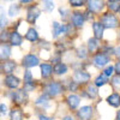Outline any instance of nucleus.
I'll list each match as a JSON object with an SVG mask.
<instances>
[{"instance_id": "2eb2a0df", "label": "nucleus", "mask_w": 120, "mask_h": 120, "mask_svg": "<svg viewBox=\"0 0 120 120\" xmlns=\"http://www.w3.org/2000/svg\"><path fill=\"white\" fill-rule=\"evenodd\" d=\"M35 106L41 108V109H48L51 107V97L46 94H41L36 100H35Z\"/></svg>"}, {"instance_id": "2f4dec72", "label": "nucleus", "mask_w": 120, "mask_h": 120, "mask_svg": "<svg viewBox=\"0 0 120 120\" xmlns=\"http://www.w3.org/2000/svg\"><path fill=\"white\" fill-rule=\"evenodd\" d=\"M10 33H11V31H10L7 28L0 30V42H1V43H8Z\"/></svg>"}, {"instance_id": "1a4fd4ad", "label": "nucleus", "mask_w": 120, "mask_h": 120, "mask_svg": "<svg viewBox=\"0 0 120 120\" xmlns=\"http://www.w3.org/2000/svg\"><path fill=\"white\" fill-rule=\"evenodd\" d=\"M78 120H91L94 115V107L93 106H82L76 113Z\"/></svg>"}, {"instance_id": "de8ad7c7", "label": "nucleus", "mask_w": 120, "mask_h": 120, "mask_svg": "<svg viewBox=\"0 0 120 120\" xmlns=\"http://www.w3.org/2000/svg\"><path fill=\"white\" fill-rule=\"evenodd\" d=\"M61 120H76L72 115H64L63 118H61Z\"/></svg>"}, {"instance_id": "f257e3e1", "label": "nucleus", "mask_w": 120, "mask_h": 120, "mask_svg": "<svg viewBox=\"0 0 120 120\" xmlns=\"http://www.w3.org/2000/svg\"><path fill=\"white\" fill-rule=\"evenodd\" d=\"M5 96L12 102L13 106H18V107L26 105L29 101L28 91H25L23 88H19L16 90H7L5 93Z\"/></svg>"}, {"instance_id": "473e14b6", "label": "nucleus", "mask_w": 120, "mask_h": 120, "mask_svg": "<svg viewBox=\"0 0 120 120\" xmlns=\"http://www.w3.org/2000/svg\"><path fill=\"white\" fill-rule=\"evenodd\" d=\"M42 5H43V11L46 12H53V10L55 7L53 0H42Z\"/></svg>"}, {"instance_id": "20e7f679", "label": "nucleus", "mask_w": 120, "mask_h": 120, "mask_svg": "<svg viewBox=\"0 0 120 120\" xmlns=\"http://www.w3.org/2000/svg\"><path fill=\"white\" fill-rule=\"evenodd\" d=\"M100 23L102 24V26L105 29H115L119 26V19L118 17L112 13V12H106L101 16V18H100Z\"/></svg>"}, {"instance_id": "5701e85b", "label": "nucleus", "mask_w": 120, "mask_h": 120, "mask_svg": "<svg viewBox=\"0 0 120 120\" xmlns=\"http://www.w3.org/2000/svg\"><path fill=\"white\" fill-rule=\"evenodd\" d=\"M93 33H94V37L97 40H101L103 37V33H105V28L102 26V24L98 21L93 23Z\"/></svg>"}, {"instance_id": "49530a36", "label": "nucleus", "mask_w": 120, "mask_h": 120, "mask_svg": "<svg viewBox=\"0 0 120 120\" xmlns=\"http://www.w3.org/2000/svg\"><path fill=\"white\" fill-rule=\"evenodd\" d=\"M18 1H19V4H21V5H26V4H31L33 1H34V0H18Z\"/></svg>"}, {"instance_id": "37998d69", "label": "nucleus", "mask_w": 120, "mask_h": 120, "mask_svg": "<svg viewBox=\"0 0 120 120\" xmlns=\"http://www.w3.org/2000/svg\"><path fill=\"white\" fill-rule=\"evenodd\" d=\"M114 56L118 60H120V45L116 46V47H114Z\"/></svg>"}, {"instance_id": "79ce46f5", "label": "nucleus", "mask_w": 120, "mask_h": 120, "mask_svg": "<svg viewBox=\"0 0 120 120\" xmlns=\"http://www.w3.org/2000/svg\"><path fill=\"white\" fill-rule=\"evenodd\" d=\"M38 46L41 47V48H43V49H46V51L51 49V43H49L48 41H45V40H41L40 43H38Z\"/></svg>"}, {"instance_id": "f704fd0d", "label": "nucleus", "mask_w": 120, "mask_h": 120, "mask_svg": "<svg viewBox=\"0 0 120 120\" xmlns=\"http://www.w3.org/2000/svg\"><path fill=\"white\" fill-rule=\"evenodd\" d=\"M8 112H10V108H8L7 103L0 102V118L4 119V118L8 116Z\"/></svg>"}, {"instance_id": "c03bdc74", "label": "nucleus", "mask_w": 120, "mask_h": 120, "mask_svg": "<svg viewBox=\"0 0 120 120\" xmlns=\"http://www.w3.org/2000/svg\"><path fill=\"white\" fill-rule=\"evenodd\" d=\"M113 66H114V72H116V75H120V60H118L115 65Z\"/></svg>"}, {"instance_id": "a878e982", "label": "nucleus", "mask_w": 120, "mask_h": 120, "mask_svg": "<svg viewBox=\"0 0 120 120\" xmlns=\"http://www.w3.org/2000/svg\"><path fill=\"white\" fill-rule=\"evenodd\" d=\"M21 10H22L21 4H11L10 7H8V10H7V16L10 18H15L21 13Z\"/></svg>"}, {"instance_id": "a18cd8bd", "label": "nucleus", "mask_w": 120, "mask_h": 120, "mask_svg": "<svg viewBox=\"0 0 120 120\" xmlns=\"http://www.w3.org/2000/svg\"><path fill=\"white\" fill-rule=\"evenodd\" d=\"M38 120H54L52 116H48L46 114H40L38 115Z\"/></svg>"}, {"instance_id": "a211bd4d", "label": "nucleus", "mask_w": 120, "mask_h": 120, "mask_svg": "<svg viewBox=\"0 0 120 120\" xmlns=\"http://www.w3.org/2000/svg\"><path fill=\"white\" fill-rule=\"evenodd\" d=\"M100 47H101V43H100V40L95 38V37H90L86 43V49L89 54H95L100 51Z\"/></svg>"}, {"instance_id": "dca6fc26", "label": "nucleus", "mask_w": 120, "mask_h": 120, "mask_svg": "<svg viewBox=\"0 0 120 120\" xmlns=\"http://www.w3.org/2000/svg\"><path fill=\"white\" fill-rule=\"evenodd\" d=\"M12 55V47L10 43H1L0 42V61L11 59Z\"/></svg>"}, {"instance_id": "423d86ee", "label": "nucleus", "mask_w": 120, "mask_h": 120, "mask_svg": "<svg viewBox=\"0 0 120 120\" xmlns=\"http://www.w3.org/2000/svg\"><path fill=\"white\" fill-rule=\"evenodd\" d=\"M40 64V58L35 54V53H28L22 58V61H21V66L24 67L25 70H30L33 67L38 66Z\"/></svg>"}, {"instance_id": "603ef678", "label": "nucleus", "mask_w": 120, "mask_h": 120, "mask_svg": "<svg viewBox=\"0 0 120 120\" xmlns=\"http://www.w3.org/2000/svg\"><path fill=\"white\" fill-rule=\"evenodd\" d=\"M119 38H120V33H119Z\"/></svg>"}, {"instance_id": "4468645a", "label": "nucleus", "mask_w": 120, "mask_h": 120, "mask_svg": "<svg viewBox=\"0 0 120 120\" xmlns=\"http://www.w3.org/2000/svg\"><path fill=\"white\" fill-rule=\"evenodd\" d=\"M53 37L58 38L59 36H63V35H67V24H61L56 21L53 22Z\"/></svg>"}, {"instance_id": "9b49d317", "label": "nucleus", "mask_w": 120, "mask_h": 120, "mask_svg": "<svg viewBox=\"0 0 120 120\" xmlns=\"http://www.w3.org/2000/svg\"><path fill=\"white\" fill-rule=\"evenodd\" d=\"M1 67H3V76L5 75H12L18 67V64L16 60L13 59H8L5 61H1Z\"/></svg>"}, {"instance_id": "6e6552de", "label": "nucleus", "mask_w": 120, "mask_h": 120, "mask_svg": "<svg viewBox=\"0 0 120 120\" xmlns=\"http://www.w3.org/2000/svg\"><path fill=\"white\" fill-rule=\"evenodd\" d=\"M85 6L91 13H100L105 8V0H85Z\"/></svg>"}, {"instance_id": "9d476101", "label": "nucleus", "mask_w": 120, "mask_h": 120, "mask_svg": "<svg viewBox=\"0 0 120 120\" xmlns=\"http://www.w3.org/2000/svg\"><path fill=\"white\" fill-rule=\"evenodd\" d=\"M41 11L37 7V5H30L26 7V21L30 24H34L36 22V19L40 17Z\"/></svg>"}, {"instance_id": "c756f323", "label": "nucleus", "mask_w": 120, "mask_h": 120, "mask_svg": "<svg viewBox=\"0 0 120 120\" xmlns=\"http://www.w3.org/2000/svg\"><path fill=\"white\" fill-rule=\"evenodd\" d=\"M34 82V75L33 72L30 71V70H24V72H23V85L25 84H30V83H33Z\"/></svg>"}, {"instance_id": "09e8293b", "label": "nucleus", "mask_w": 120, "mask_h": 120, "mask_svg": "<svg viewBox=\"0 0 120 120\" xmlns=\"http://www.w3.org/2000/svg\"><path fill=\"white\" fill-rule=\"evenodd\" d=\"M115 120H120V109L116 112V119H115Z\"/></svg>"}, {"instance_id": "ddd939ff", "label": "nucleus", "mask_w": 120, "mask_h": 120, "mask_svg": "<svg viewBox=\"0 0 120 120\" xmlns=\"http://www.w3.org/2000/svg\"><path fill=\"white\" fill-rule=\"evenodd\" d=\"M23 40L24 37L21 35V33L18 30H12L10 33V40H8V43L11 47H21L23 45Z\"/></svg>"}, {"instance_id": "39448f33", "label": "nucleus", "mask_w": 120, "mask_h": 120, "mask_svg": "<svg viewBox=\"0 0 120 120\" xmlns=\"http://www.w3.org/2000/svg\"><path fill=\"white\" fill-rule=\"evenodd\" d=\"M109 63H111V56L102 53V52H97L95 54H93V66L101 70L103 67H106L107 65H109Z\"/></svg>"}, {"instance_id": "e433bc0d", "label": "nucleus", "mask_w": 120, "mask_h": 120, "mask_svg": "<svg viewBox=\"0 0 120 120\" xmlns=\"http://www.w3.org/2000/svg\"><path fill=\"white\" fill-rule=\"evenodd\" d=\"M102 75L106 77H112L114 75V66L113 65H107L106 67L102 68Z\"/></svg>"}, {"instance_id": "412c9836", "label": "nucleus", "mask_w": 120, "mask_h": 120, "mask_svg": "<svg viewBox=\"0 0 120 120\" xmlns=\"http://www.w3.org/2000/svg\"><path fill=\"white\" fill-rule=\"evenodd\" d=\"M24 38L26 40V41H29V42H31V43H35V42H37L38 40H40V35H38V31L34 28V26H31V28H29L28 30H26V33H25V35H24Z\"/></svg>"}, {"instance_id": "c9c22d12", "label": "nucleus", "mask_w": 120, "mask_h": 120, "mask_svg": "<svg viewBox=\"0 0 120 120\" xmlns=\"http://www.w3.org/2000/svg\"><path fill=\"white\" fill-rule=\"evenodd\" d=\"M100 52H102L107 55H114V47L109 46V45H103L100 47Z\"/></svg>"}, {"instance_id": "7ed1b4c3", "label": "nucleus", "mask_w": 120, "mask_h": 120, "mask_svg": "<svg viewBox=\"0 0 120 120\" xmlns=\"http://www.w3.org/2000/svg\"><path fill=\"white\" fill-rule=\"evenodd\" d=\"M1 85L6 88L7 90H16L19 89L22 85V79L15 73L12 75H5L1 79Z\"/></svg>"}, {"instance_id": "aec40b11", "label": "nucleus", "mask_w": 120, "mask_h": 120, "mask_svg": "<svg viewBox=\"0 0 120 120\" xmlns=\"http://www.w3.org/2000/svg\"><path fill=\"white\" fill-rule=\"evenodd\" d=\"M8 118L10 120H24V113L22 111V108L18 106H13L12 108H10Z\"/></svg>"}, {"instance_id": "8fccbe9b", "label": "nucleus", "mask_w": 120, "mask_h": 120, "mask_svg": "<svg viewBox=\"0 0 120 120\" xmlns=\"http://www.w3.org/2000/svg\"><path fill=\"white\" fill-rule=\"evenodd\" d=\"M0 76H3V67H1V61H0Z\"/></svg>"}, {"instance_id": "cd10ccee", "label": "nucleus", "mask_w": 120, "mask_h": 120, "mask_svg": "<svg viewBox=\"0 0 120 120\" xmlns=\"http://www.w3.org/2000/svg\"><path fill=\"white\" fill-rule=\"evenodd\" d=\"M76 56L78 60H86L88 56H89V52L86 47L84 46H79L77 49H76Z\"/></svg>"}, {"instance_id": "c85d7f7f", "label": "nucleus", "mask_w": 120, "mask_h": 120, "mask_svg": "<svg viewBox=\"0 0 120 120\" xmlns=\"http://www.w3.org/2000/svg\"><path fill=\"white\" fill-rule=\"evenodd\" d=\"M108 82H109V81H108V77H106V76L102 75V73H100V75L94 79V85H95L96 88H100V86L106 85Z\"/></svg>"}, {"instance_id": "f3484780", "label": "nucleus", "mask_w": 120, "mask_h": 120, "mask_svg": "<svg viewBox=\"0 0 120 120\" xmlns=\"http://www.w3.org/2000/svg\"><path fill=\"white\" fill-rule=\"evenodd\" d=\"M66 105L70 109L75 111V109H77L79 107V105H81V97L76 94H73V93H71L66 97Z\"/></svg>"}, {"instance_id": "b1692460", "label": "nucleus", "mask_w": 120, "mask_h": 120, "mask_svg": "<svg viewBox=\"0 0 120 120\" xmlns=\"http://www.w3.org/2000/svg\"><path fill=\"white\" fill-rule=\"evenodd\" d=\"M107 103L113 107V108H119L120 107V94L119 93H113L107 97Z\"/></svg>"}, {"instance_id": "6ab92c4d", "label": "nucleus", "mask_w": 120, "mask_h": 120, "mask_svg": "<svg viewBox=\"0 0 120 120\" xmlns=\"http://www.w3.org/2000/svg\"><path fill=\"white\" fill-rule=\"evenodd\" d=\"M41 70V77L43 79H48L53 76V65L48 63H41L38 65Z\"/></svg>"}, {"instance_id": "72a5a7b5", "label": "nucleus", "mask_w": 120, "mask_h": 120, "mask_svg": "<svg viewBox=\"0 0 120 120\" xmlns=\"http://www.w3.org/2000/svg\"><path fill=\"white\" fill-rule=\"evenodd\" d=\"M65 89H67L68 91H71V93H75V91H77V90L79 89V84L78 83H76L73 79L71 78L70 81L66 83V85H65Z\"/></svg>"}, {"instance_id": "4c0bfd02", "label": "nucleus", "mask_w": 120, "mask_h": 120, "mask_svg": "<svg viewBox=\"0 0 120 120\" xmlns=\"http://www.w3.org/2000/svg\"><path fill=\"white\" fill-rule=\"evenodd\" d=\"M111 84L113 85L114 89L120 90V75H113L112 81H111Z\"/></svg>"}, {"instance_id": "f03ea898", "label": "nucleus", "mask_w": 120, "mask_h": 120, "mask_svg": "<svg viewBox=\"0 0 120 120\" xmlns=\"http://www.w3.org/2000/svg\"><path fill=\"white\" fill-rule=\"evenodd\" d=\"M65 85L60 81H51L43 86V94L48 95L49 97H56L59 95L64 94L65 91Z\"/></svg>"}, {"instance_id": "bb28decb", "label": "nucleus", "mask_w": 120, "mask_h": 120, "mask_svg": "<svg viewBox=\"0 0 120 120\" xmlns=\"http://www.w3.org/2000/svg\"><path fill=\"white\" fill-rule=\"evenodd\" d=\"M8 26V17L3 5H0V30Z\"/></svg>"}, {"instance_id": "3c124183", "label": "nucleus", "mask_w": 120, "mask_h": 120, "mask_svg": "<svg viewBox=\"0 0 120 120\" xmlns=\"http://www.w3.org/2000/svg\"><path fill=\"white\" fill-rule=\"evenodd\" d=\"M4 1H13V0H4Z\"/></svg>"}, {"instance_id": "a19ab883", "label": "nucleus", "mask_w": 120, "mask_h": 120, "mask_svg": "<svg viewBox=\"0 0 120 120\" xmlns=\"http://www.w3.org/2000/svg\"><path fill=\"white\" fill-rule=\"evenodd\" d=\"M59 15H60V17H61L63 19H66L67 17H68V15H71L70 13V11L67 8H65V7H59Z\"/></svg>"}, {"instance_id": "7c9ffc66", "label": "nucleus", "mask_w": 120, "mask_h": 120, "mask_svg": "<svg viewBox=\"0 0 120 120\" xmlns=\"http://www.w3.org/2000/svg\"><path fill=\"white\" fill-rule=\"evenodd\" d=\"M107 7L112 12H119L120 11V0H108Z\"/></svg>"}, {"instance_id": "58836bf2", "label": "nucleus", "mask_w": 120, "mask_h": 120, "mask_svg": "<svg viewBox=\"0 0 120 120\" xmlns=\"http://www.w3.org/2000/svg\"><path fill=\"white\" fill-rule=\"evenodd\" d=\"M71 7H82L85 5V0H68Z\"/></svg>"}, {"instance_id": "393cba45", "label": "nucleus", "mask_w": 120, "mask_h": 120, "mask_svg": "<svg viewBox=\"0 0 120 120\" xmlns=\"http://www.w3.org/2000/svg\"><path fill=\"white\" fill-rule=\"evenodd\" d=\"M84 93H85V95H86V98L94 100V98H96V97L98 96L97 88H96L94 84H90V83L86 84V89L84 90Z\"/></svg>"}, {"instance_id": "f8f14e48", "label": "nucleus", "mask_w": 120, "mask_h": 120, "mask_svg": "<svg viewBox=\"0 0 120 120\" xmlns=\"http://www.w3.org/2000/svg\"><path fill=\"white\" fill-rule=\"evenodd\" d=\"M70 19H71V25L73 28H82L85 23V17L83 12H79V11H75L71 13L70 16Z\"/></svg>"}, {"instance_id": "ea45409f", "label": "nucleus", "mask_w": 120, "mask_h": 120, "mask_svg": "<svg viewBox=\"0 0 120 120\" xmlns=\"http://www.w3.org/2000/svg\"><path fill=\"white\" fill-rule=\"evenodd\" d=\"M61 58H63V55H61V53H60V52H55V53H53L52 59H51V60H52V63H53V65H54V64H56V63L63 61Z\"/></svg>"}, {"instance_id": "4be33fe9", "label": "nucleus", "mask_w": 120, "mask_h": 120, "mask_svg": "<svg viewBox=\"0 0 120 120\" xmlns=\"http://www.w3.org/2000/svg\"><path fill=\"white\" fill-rule=\"evenodd\" d=\"M67 72H68V66L65 63L60 61V63H56V64L53 65V75H55V76H65Z\"/></svg>"}, {"instance_id": "0eeeda50", "label": "nucleus", "mask_w": 120, "mask_h": 120, "mask_svg": "<svg viewBox=\"0 0 120 120\" xmlns=\"http://www.w3.org/2000/svg\"><path fill=\"white\" fill-rule=\"evenodd\" d=\"M90 78H91V76H90V73L86 71V70H83V68H77L75 70V73L72 75V79L78 83L79 85H83V84H88L90 82Z\"/></svg>"}]
</instances>
